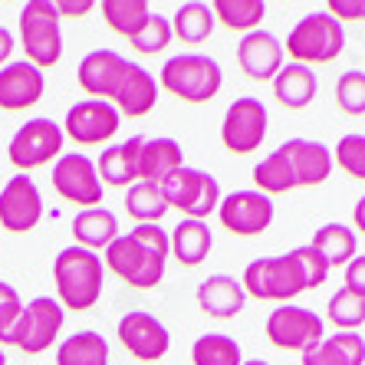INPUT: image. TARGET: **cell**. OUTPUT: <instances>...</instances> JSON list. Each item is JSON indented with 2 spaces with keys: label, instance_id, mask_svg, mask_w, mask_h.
<instances>
[{
  "label": "cell",
  "instance_id": "6da1fadb",
  "mask_svg": "<svg viewBox=\"0 0 365 365\" xmlns=\"http://www.w3.org/2000/svg\"><path fill=\"white\" fill-rule=\"evenodd\" d=\"M329 277V267L313 247H297L280 257H257L244 270V287L247 297L260 299V303H289L306 289L323 287Z\"/></svg>",
  "mask_w": 365,
  "mask_h": 365
},
{
  "label": "cell",
  "instance_id": "7a4b0ae2",
  "mask_svg": "<svg viewBox=\"0 0 365 365\" xmlns=\"http://www.w3.org/2000/svg\"><path fill=\"white\" fill-rule=\"evenodd\" d=\"M168 257H171V244L162 224H135L128 234H119L106 247V260L102 264L109 267L125 287L155 289L165 277Z\"/></svg>",
  "mask_w": 365,
  "mask_h": 365
},
{
  "label": "cell",
  "instance_id": "3957f363",
  "mask_svg": "<svg viewBox=\"0 0 365 365\" xmlns=\"http://www.w3.org/2000/svg\"><path fill=\"white\" fill-rule=\"evenodd\" d=\"M53 280L60 293V306L86 313L93 309L102 297V280H106V264L102 257L83 247H63L53 260Z\"/></svg>",
  "mask_w": 365,
  "mask_h": 365
},
{
  "label": "cell",
  "instance_id": "277c9868",
  "mask_svg": "<svg viewBox=\"0 0 365 365\" xmlns=\"http://www.w3.org/2000/svg\"><path fill=\"white\" fill-rule=\"evenodd\" d=\"M221 63L214 56H204V53H181L162 66V89L181 102H191V106L211 102L221 93Z\"/></svg>",
  "mask_w": 365,
  "mask_h": 365
},
{
  "label": "cell",
  "instance_id": "5b68a950",
  "mask_svg": "<svg viewBox=\"0 0 365 365\" xmlns=\"http://www.w3.org/2000/svg\"><path fill=\"white\" fill-rule=\"evenodd\" d=\"M342 46H346V30L339 20L329 14H306L299 24H293L283 53H289L299 66H323L339 60Z\"/></svg>",
  "mask_w": 365,
  "mask_h": 365
},
{
  "label": "cell",
  "instance_id": "8992f818",
  "mask_svg": "<svg viewBox=\"0 0 365 365\" xmlns=\"http://www.w3.org/2000/svg\"><path fill=\"white\" fill-rule=\"evenodd\" d=\"M56 4L50 0H30L20 10V43H24L26 63L36 69L56 66L63 60V30Z\"/></svg>",
  "mask_w": 365,
  "mask_h": 365
},
{
  "label": "cell",
  "instance_id": "52a82bcc",
  "mask_svg": "<svg viewBox=\"0 0 365 365\" xmlns=\"http://www.w3.org/2000/svg\"><path fill=\"white\" fill-rule=\"evenodd\" d=\"M158 187H162L165 204L181 211L185 217H191V221H204L221 204V185H217V178L201 168H187V165H181L178 171H171Z\"/></svg>",
  "mask_w": 365,
  "mask_h": 365
},
{
  "label": "cell",
  "instance_id": "ba28073f",
  "mask_svg": "<svg viewBox=\"0 0 365 365\" xmlns=\"http://www.w3.org/2000/svg\"><path fill=\"white\" fill-rule=\"evenodd\" d=\"M63 145H66V135L53 119H30L14 132L7 145V158L17 168V175H26V171L56 162L63 155Z\"/></svg>",
  "mask_w": 365,
  "mask_h": 365
},
{
  "label": "cell",
  "instance_id": "9c48e42d",
  "mask_svg": "<svg viewBox=\"0 0 365 365\" xmlns=\"http://www.w3.org/2000/svg\"><path fill=\"white\" fill-rule=\"evenodd\" d=\"M326 336L323 316L297 303H283L267 316V339L283 352H309Z\"/></svg>",
  "mask_w": 365,
  "mask_h": 365
},
{
  "label": "cell",
  "instance_id": "30bf717a",
  "mask_svg": "<svg viewBox=\"0 0 365 365\" xmlns=\"http://www.w3.org/2000/svg\"><path fill=\"white\" fill-rule=\"evenodd\" d=\"M63 319H66V313H63L60 299L53 297L30 299V303H24V313H20V323L14 329L10 346H17L26 356H40V352H46L56 342V336L63 329Z\"/></svg>",
  "mask_w": 365,
  "mask_h": 365
},
{
  "label": "cell",
  "instance_id": "8fae6325",
  "mask_svg": "<svg viewBox=\"0 0 365 365\" xmlns=\"http://www.w3.org/2000/svg\"><path fill=\"white\" fill-rule=\"evenodd\" d=\"M267 106L257 96H240L227 106L221 122V142L234 155L257 152L267 138Z\"/></svg>",
  "mask_w": 365,
  "mask_h": 365
},
{
  "label": "cell",
  "instance_id": "7c38bea8",
  "mask_svg": "<svg viewBox=\"0 0 365 365\" xmlns=\"http://www.w3.org/2000/svg\"><path fill=\"white\" fill-rule=\"evenodd\" d=\"M53 187L56 195L69 204H79L83 211L99 207L102 201V181L96 175V162L83 152H63L53 165Z\"/></svg>",
  "mask_w": 365,
  "mask_h": 365
},
{
  "label": "cell",
  "instance_id": "4fadbf2b",
  "mask_svg": "<svg viewBox=\"0 0 365 365\" xmlns=\"http://www.w3.org/2000/svg\"><path fill=\"white\" fill-rule=\"evenodd\" d=\"M122 125V115L112 102L102 99H83L69 106L66 119H63V135L73 138L76 145H106L115 138Z\"/></svg>",
  "mask_w": 365,
  "mask_h": 365
},
{
  "label": "cell",
  "instance_id": "5bb4252c",
  "mask_svg": "<svg viewBox=\"0 0 365 365\" xmlns=\"http://www.w3.org/2000/svg\"><path fill=\"white\" fill-rule=\"evenodd\" d=\"M43 217V195L30 175H14L0 187V227L10 234H30Z\"/></svg>",
  "mask_w": 365,
  "mask_h": 365
},
{
  "label": "cell",
  "instance_id": "9a60e30c",
  "mask_svg": "<svg viewBox=\"0 0 365 365\" xmlns=\"http://www.w3.org/2000/svg\"><path fill=\"white\" fill-rule=\"evenodd\" d=\"M115 332H119V342L125 346V352L135 356L138 362H158L171 349V332L165 329L162 319H155L145 309L125 313L115 326Z\"/></svg>",
  "mask_w": 365,
  "mask_h": 365
},
{
  "label": "cell",
  "instance_id": "2e32d148",
  "mask_svg": "<svg viewBox=\"0 0 365 365\" xmlns=\"http://www.w3.org/2000/svg\"><path fill=\"white\" fill-rule=\"evenodd\" d=\"M217 217L230 234L257 237L273 224V197L260 195V191H234V195L221 197Z\"/></svg>",
  "mask_w": 365,
  "mask_h": 365
},
{
  "label": "cell",
  "instance_id": "e0dca14e",
  "mask_svg": "<svg viewBox=\"0 0 365 365\" xmlns=\"http://www.w3.org/2000/svg\"><path fill=\"white\" fill-rule=\"evenodd\" d=\"M132 63L115 50H93L86 53L83 63L76 69V79L83 86V93H89V99H102L112 102L119 96L122 83H125Z\"/></svg>",
  "mask_w": 365,
  "mask_h": 365
},
{
  "label": "cell",
  "instance_id": "ac0fdd59",
  "mask_svg": "<svg viewBox=\"0 0 365 365\" xmlns=\"http://www.w3.org/2000/svg\"><path fill=\"white\" fill-rule=\"evenodd\" d=\"M237 66L254 83H273V76L283 69V43L270 30L244 34L237 46Z\"/></svg>",
  "mask_w": 365,
  "mask_h": 365
},
{
  "label": "cell",
  "instance_id": "d6986e66",
  "mask_svg": "<svg viewBox=\"0 0 365 365\" xmlns=\"http://www.w3.org/2000/svg\"><path fill=\"white\" fill-rule=\"evenodd\" d=\"M46 79L43 69L30 66V63H7L0 69V109L4 112H24L43 99Z\"/></svg>",
  "mask_w": 365,
  "mask_h": 365
},
{
  "label": "cell",
  "instance_id": "ffe728a7",
  "mask_svg": "<svg viewBox=\"0 0 365 365\" xmlns=\"http://www.w3.org/2000/svg\"><path fill=\"white\" fill-rule=\"evenodd\" d=\"M283 155H287L289 168H293V178L297 187H313L323 185L332 171V152L326 145L313 142V138H289L280 145Z\"/></svg>",
  "mask_w": 365,
  "mask_h": 365
},
{
  "label": "cell",
  "instance_id": "44dd1931",
  "mask_svg": "<svg viewBox=\"0 0 365 365\" xmlns=\"http://www.w3.org/2000/svg\"><path fill=\"white\" fill-rule=\"evenodd\" d=\"M197 306H201V313L211 316V319H234L247 306V293L237 277L217 273V277H207V280L197 287Z\"/></svg>",
  "mask_w": 365,
  "mask_h": 365
},
{
  "label": "cell",
  "instance_id": "7402d4cb",
  "mask_svg": "<svg viewBox=\"0 0 365 365\" xmlns=\"http://www.w3.org/2000/svg\"><path fill=\"white\" fill-rule=\"evenodd\" d=\"M145 135H132L122 145H109L102 148L99 162H96V175L102 185L109 187H132L138 181V152H142Z\"/></svg>",
  "mask_w": 365,
  "mask_h": 365
},
{
  "label": "cell",
  "instance_id": "603a6c76",
  "mask_svg": "<svg viewBox=\"0 0 365 365\" xmlns=\"http://www.w3.org/2000/svg\"><path fill=\"white\" fill-rule=\"evenodd\" d=\"M155 102H158V79L145 66L132 63V69H128L125 83H122L119 96L112 99V106L119 109L122 119H142V115H148L155 109Z\"/></svg>",
  "mask_w": 365,
  "mask_h": 365
},
{
  "label": "cell",
  "instance_id": "cb8c5ba5",
  "mask_svg": "<svg viewBox=\"0 0 365 365\" xmlns=\"http://www.w3.org/2000/svg\"><path fill=\"white\" fill-rule=\"evenodd\" d=\"M181 165H185V155H181V145L175 138H145L142 152H138V181L162 185Z\"/></svg>",
  "mask_w": 365,
  "mask_h": 365
},
{
  "label": "cell",
  "instance_id": "d4e9b609",
  "mask_svg": "<svg viewBox=\"0 0 365 365\" xmlns=\"http://www.w3.org/2000/svg\"><path fill=\"white\" fill-rule=\"evenodd\" d=\"M303 365H365V339L359 332L323 336L309 352H303Z\"/></svg>",
  "mask_w": 365,
  "mask_h": 365
},
{
  "label": "cell",
  "instance_id": "484cf974",
  "mask_svg": "<svg viewBox=\"0 0 365 365\" xmlns=\"http://www.w3.org/2000/svg\"><path fill=\"white\" fill-rule=\"evenodd\" d=\"M168 244H171V257H175L181 267H201L204 260H207V254H211L214 237H211V227L204 221L185 217V221L168 234Z\"/></svg>",
  "mask_w": 365,
  "mask_h": 365
},
{
  "label": "cell",
  "instance_id": "4316f807",
  "mask_svg": "<svg viewBox=\"0 0 365 365\" xmlns=\"http://www.w3.org/2000/svg\"><path fill=\"white\" fill-rule=\"evenodd\" d=\"M316 89H319L316 73L309 66H299V63H289V66H283L273 76V96H277V102L293 112L306 109L316 99Z\"/></svg>",
  "mask_w": 365,
  "mask_h": 365
},
{
  "label": "cell",
  "instance_id": "83f0119b",
  "mask_svg": "<svg viewBox=\"0 0 365 365\" xmlns=\"http://www.w3.org/2000/svg\"><path fill=\"white\" fill-rule=\"evenodd\" d=\"M73 237H76V247L83 250H106L112 240L119 237V221L115 214L106 211V207H89V211H79L73 217Z\"/></svg>",
  "mask_w": 365,
  "mask_h": 365
},
{
  "label": "cell",
  "instance_id": "f1b7e54d",
  "mask_svg": "<svg viewBox=\"0 0 365 365\" xmlns=\"http://www.w3.org/2000/svg\"><path fill=\"white\" fill-rule=\"evenodd\" d=\"M56 365H109V342L96 329L73 332L56 349Z\"/></svg>",
  "mask_w": 365,
  "mask_h": 365
},
{
  "label": "cell",
  "instance_id": "f546056e",
  "mask_svg": "<svg viewBox=\"0 0 365 365\" xmlns=\"http://www.w3.org/2000/svg\"><path fill=\"white\" fill-rule=\"evenodd\" d=\"M316 254L326 260V267H346L359 250L356 230L346 227V224H323V227L313 234V244H309Z\"/></svg>",
  "mask_w": 365,
  "mask_h": 365
},
{
  "label": "cell",
  "instance_id": "4dcf8cb0",
  "mask_svg": "<svg viewBox=\"0 0 365 365\" xmlns=\"http://www.w3.org/2000/svg\"><path fill=\"white\" fill-rule=\"evenodd\" d=\"M171 24V36L181 43H204L214 30V14L207 4L201 0H191V4H181L175 10V17L168 20Z\"/></svg>",
  "mask_w": 365,
  "mask_h": 365
},
{
  "label": "cell",
  "instance_id": "1f68e13d",
  "mask_svg": "<svg viewBox=\"0 0 365 365\" xmlns=\"http://www.w3.org/2000/svg\"><path fill=\"white\" fill-rule=\"evenodd\" d=\"M122 204H125L128 217L138 221V224H158L165 214H168V204H165V197H162V187L152 185V181H135L132 187H125Z\"/></svg>",
  "mask_w": 365,
  "mask_h": 365
},
{
  "label": "cell",
  "instance_id": "d6a6232c",
  "mask_svg": "<svg viewBox=\"0 0 365 365\" xmlns=\"http://www.w3.org/2000/svg\"><path fill=\"white\" fill-rule=\"evenodd\" d=\"M102 17H106L112 34L132 40V36L148 24L152 7H148L145 0H102Z\"/></svg>",
  "mask_w": 365,
  "mask_h": 365
},
{
  "label": "cell",
  "instance_id": "836d02e7",
  "mask_svg": "<svg viewBox=\"0 0 365 365\" xmlns=\"http://www.w3.org/2000/svg\"><path fill=\"white\" fill-rule=\"evenodd\" d=\"M211 14L227 30L254 34V30H260V20L267 17V4L264 0H214Z\"/></svg>",
  "mask_w": 365,
  "mask_h": 365
},
{
  "label": "cell",
  "instance_id": "e575fe53",
  "mask_svg": "<svg viewBox=\"0 0 365 365\" xmlns=\"http://www.w3.org/2000/svg\"><path fill=\"white\" fill-rule=\"evenodd\" d=\"M191 362L195 365H240V346L224 332H204L191 346Z\"/></svg>",
  "mask_w": 365,
  "mask_h": 365
},
{
  "label": "cell",
  "instance_id": "d590c367",
  "mask_svg": "<svg viewBox=\"0 0 365 365\" xmlns=\"http://www.w3.org/2000/svg\"><path fill=\"white\" fill-rule=\"evenodd\" d=\"M326 316H329V323L339 332H356L359 326L365 323V297L349 293L346 287L336 289L329 299V313Z\"/></svg>",
  "mask_w": 365,
  "mask_h": 365
},
{
  "label": "cell",
  "instance_id": "8d00e7d4",
  "mask_svg": "<svg viewBox=\"0 0 365 365\" xmlns=\"http://www.w3.org/2000/svg\"><path fill=\"white\" fill-rule=\"evenodd\" d=\"M336 106L346 115H365V73L349 69L336 79Z\"/></svg>",
  "mask_w": 365,
  "mask_h": 365
},
{
  "label": "cell",
  "instance_id": "74e56055",
  "mask_svg": "<svg viewBox=\"0 0 365 365\" xmlns=\"http://www.w3.org/2000/svg\"><path fill=\"white\" fill-rule=\"evenodd\" d=\"M171 40H175V36H171V24L162 17V14H152L148 24H145L128 43H132L135 53H142V56H155V53H162Z\"/></svg>",
  "mask_w": 365,
  "mask_h": 365
},
{
  "label": "cell",
  "instance_id": "f35d334b",
  "mask_svg": "<svg viewBox=\"0 0 365 365\" xmlns=\"http://www.w3.org/2000/svg\"><path fill=\"white\" fill-rule=\"evenodd\" d=\"M332 162L339 165L346 175L365 181V135L352 132V135H342L336 152H332Z\"/></svg>",
  "mask_w": 365,
  "mask_h": 365
},
{
  "label": "cell",
  "instance_id": "ab89813d",
  "mask_svg": "<svg viewBox=\"0 0 365 365\" xmlns=\"http://www.w3.org/2000/svg\"><path fill=\"white\" fill-rule=\"evenodd\" d=\"M20 313H24V299H20L17 287L0 283V346H10L14 329L20 323Z\"/></svg>",
  "mask_w": 365,
  "mask_h": 365
},
{
  "label": "cell",
  "instance_id": "60d3db41",
  "mask_svg": "<svg viewBox=\"0 0 365 365\" xmlns=\"http://www.w3.org/2000/svg\"><path fill=\"white\" fill-rule=\"evenodd\" d=\"M326 14L342 20H365V0H329L326 4Z\"/></svg>",
  "mask_w": 365,
  "mask_h": 365
},
{
  "label": "cell",
  "instance_id": "b9f144b4",
  "mask_svg": "<svg viewBox=\"0 0 365 365\" xmlns=\"http://www.w3.org/2000/svg\"><path fill=\"white\" fill-rule=\"evenodd\" d=\"M342 287L349 293H356V297H365V254H356L346 264V283Z\"/></svg>",
  "mask_w": 365,
  "mask_h": 365
},
{
  "label": "cell",
  "instance_id": "7bdbcfd3",
  "mask_svg": "<svg viewBox=\"0 0 365 365\" xmlns=\"http://www.w3.org/2000/svg\"><path fill=\"white\" fill-rule=\"evenodd\" d=\"M89 10H93V0H56L60 17H86Z\"/></svg>",
  "mask_w": 365,
  "mask_h": 365
},
{
  "label": "cell",
  "instance_id": "ee69618b",
  "mask_svg": "<svg viewBox=\"0 0 365 365\" xmlns=\"http://www.w3.org/2000/svg\"><path fill=\"white\" fill-rule=\"evenodd\" d=\"M10 53H14V36H10L7 26H0V69L10 60Z\"/></svg>",
  "mask_w": 365,
  "mask_h": 365
},
{
  "label": "cell",
  "instance_id": "f6af8a7d",
  "mask_svg": "<svg viewBox=\"0 0 365 365\" xmlns=\"http://www.w3.org/2000/svg\"><path fill=\"white\" fill-rule=\"evenodd\" d=\"M352 224H356L359 234H365V195L356 201V207H352Z\"/></svg>",
  "mask_w": 365,
  "mask_h": 365
},
{
  "label": "cell",
  "instance_id": "bcb514c9",
  "mask_svg": "<svg viewBox=\"0 0 365 365\" xmlns=\"http://www.w3.org/2000/svg\"><path fill=\"white\" fill-rule=\"evenodd\" d=\"M240 365H270V362H264V359H247V362H240Z\"/></svg>",
  "mask_w": 365,
  "mask_h": 365
},
{
  "label": "cell",
  "instance_id": "7dc6e473",
  "mask_svg": "<svg viewBox=\"0 0 365 365\" xmlns=\"http://www.w3.org/2000/svg\"><path fill=\"white\" fill-rule=\"evenodd\" d=\"M0 365H7V356H4V349H0Z\"/></svg>",
  "mask_w": 365,
  "mask_h": 365
}]
</instances>
